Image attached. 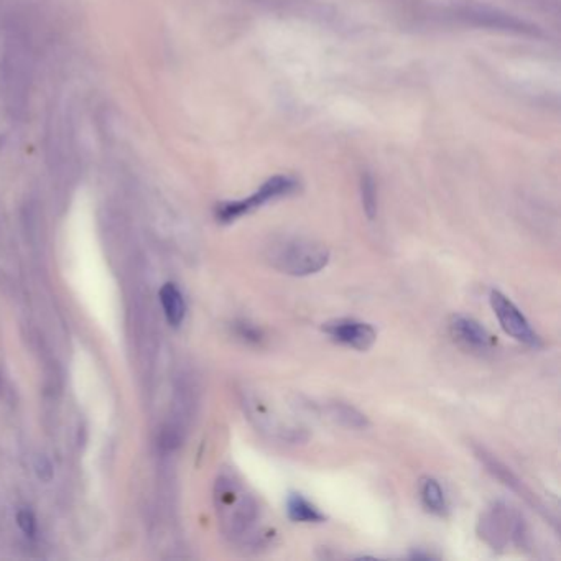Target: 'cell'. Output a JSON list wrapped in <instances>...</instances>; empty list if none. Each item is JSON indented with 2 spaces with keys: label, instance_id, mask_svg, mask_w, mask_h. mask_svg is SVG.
<instances>
[{
  "label": "cell",
  "instance_id": "cell-1",
  "mask_svg": "<svg viewBox=\"0 0 561 561\" xmlns=\"http://www.w3.org/2000/svg\"><path fill=\"white\" fill-rule=\"evenodd\" d=\"M215 497L225 539L242 550L266 548L274 531L262 525L259 499L247 489L244 482L233 474H223L216 482Z\"/></svg>",
  "mask_w": 561,
  "mask_h": 561
},
{
  "label": "cell",
  "instance_id": "cell-2",
  "mask_svg": "<svg viewBox=\"0 0 561 561\" xmlns=\"http://www.w3.org/2000/svg\"><path fill=\"white\" fill-rule=\"evenodd\" d=\"M267 262L278 272L292 276H315L329 264L327 245L305 237H284L267 245Z\"/></svg>",
  "mask_w": 561,
  "mask_h": 561
},
{
  "label": "cell",
  "instance_id": "cell-3",
  "mask_svg": "<svg viewBox=\"0 0 561 561\" xmlns=\"http://www.w3.org/2000/svg\"><path fill=\"white\" fill-rule=\"evenodd\" d=\"M478 535L492 550H502L509 543H515L519 548L531 547V531L523 517L504 502H496L480 515Z\"/></svg>",
  "mask_w": 561,
  "mask_h": 561
},
{
  "label": "cell",
  "instance_id": "cell-4",
  "mask_svg": "<svg viewBox=\"0 0 561 561\" xmlns=\"http://www.w3.org/2000/svg\"><path fill=\"white\" fill-rule=\"evenodd\" d=\"M298 190H300V182L296 180L295 176L276 174V176L268 178L266 183L260 184L259 190L251 196L219 204L216 208V217L223 225H231L237 219H241L242 216L249 215L255 209L262 208L264 204L276 201L278 198L290 196V194L296 193Z\"/></svg>",
  "mask_w": 561,
  "mask_h": 561
},
{
  "label": "cell",
  "instance_id": "cell-5",
  "mask_svg": "<svg viewBox=\"0 0 561 561\" xmlns=\"http://www.w3.org/2000/svg\"><path fill=\"white\" fill-rule=\"evenodd\" d=\"M453 19L463 25L486 30L506 31L517 35H537L539 30L529 21H522L507 12L497 11L486 5H461L453 9Z\"/></svg>",
  "mask_w": 561,
  "mask_h": 561
},
{
  "label": "cell",
  "instance_id": "cell-6",
  "mask_svg": "<svg viewBox=\"0 0 561 561\" xmlns=\"http://www.w3.org/2000/svg\"><path fill=\"white\" fill-rule=\"evenodd\" d=\"M244 408L257 431L264 433L267 437L280 439L284 443L305 441V429L286 423L285 420L280 419V415H276V412L255 394L252 395L249 394L247 397L244 395Z\"/></svg>",
  "mask_w": 561,
  "mask_h": 561
},
{
  "label": "cell",
  "instance_id": "cell-7",
  "mask_svg": "<svg viewBox=\"0 0 561 561\" xmlns=\"http://www.w3.org/2000/svg\"><path fill=\"white\" fill-rule=\"evenodd\" d=\"M489 300L494 315L497 317L500 327L509 336L533 349H540L543 346L541 337L531 327L529 319L523 317L521 310L514 305L507 296L500 293L499 290H492Z\"/></svg>",
  "mask_w": 561,
  "mask_h": 561
},
{
  "label": "cell",
  "instance_id": "cell-8",
  "mask_svg": "<svg viewBox=\"0 0 561 561\" xmlns=\"http://www.w3.org/2000/svg\"><path fill=\"white\" fill-rule=\"evenodd\" d=\"M323 331L335 343L343 346L353 347L356 351H368L374 346L378 333L376 329L364 321H357L353 318H339L327 321L323 325Z\"/></svg>",
  "mask_w": 561,
  "mask_h": 561
},
{
  "label": "cell",
  "instance_id": "cell-9",
  "mask_svg": "<svg viewBox=\"0 0 561 561\" xmlns=\"http://www.w3.org/2000/svg\"><path fill=\"white\" fill-rule=\"evenodd\" d=\"M449 333L459 346L474 353H486L494 344L488 329L480 327L476 319L464 315H455L449 319Z\"/></svg>",
  "mask_w": 561,
  "mask_h": 561
},
{
  "label": "cell",
  "instance_id": "cell-10",
  "mask_svg": "<svg viewBox=\"0 0 561 561\" xmlns=\"http://www.w3.org/2000/svg\"><path fill=\"white\" fill-rule=\"evenodd\" d=\"M476 455H478L480 463L488 468V471H489L494 478H497V480H499L504 486H507L509 489L517 492L521 497H523V500H525L527 504H531V507H535V509L541 512V514L545 512V507H543V504H541L540 500L537 499V496H535L507 466H504L500 461H497L492 455H489L486 449H476Z\"/></svg>",
  "mask_w": 561,
  "mask_h": 561
},
{
  "label": "cell",
  "instance_id": "cell-11",
  "mask_svg": "<svg viewBox=\"0 0 561 561\" xmlns=\"http://www.w3.org/2000/svg\"><path fill=\"white\" fill-rule=\"evenodd\" d=\"M286 514L290 521L298 523H323L327 522V515L318 509L315 504L305 499L302 494L292 492L286 497Z\"/></svg>",
  "mask_w": 561,
  "mask_h": 561
},
{
  "label": "cell",
  "instance_id": "cell-12",
  "mask_svg": "<svg viewBox=\"0 0 561 561\" xmlns=\"http://www.w3.org/2000/svg\"><path fill=\"white\" fill-rule=\"evenodd\" d=\"M325 413L327 419L333 420L336 425L349 429H366L369 420L362 412L344 402H333L325 405Z\"/></svg>",
  "mask_w": 561,
  "mask_h": 561
},
{
  "label": "cell",
  "instance_id": "cell-13",
  "mask_svg": "<svg viewBox=\"0 0 561 561\" xmlns=\"http://www.w3.org/2000/svg\"><path fill=\"white\" fill-rule=\"evenodd\" d=\"M420 499L425 509L435 515H445L448 512V500L445 490L441 489L438 480L435 478H421L420 480Z\"/></svg>",
  "mask_w": 561,
  "mask_h": 561
},
{
  "label": "cell",
  "instance_id": "cell-14",
  "mask_svg": "<svg viewBox=\"0 0 561 561\" xmlns=\"http://www.w3.org/2000/svg\"><path fill=\"white\" fill-rule=\"evenodd\" d=\"M160 303L164 306L165 317L168 319V323L174 327H180L186 315V306H184L182 292L174 284H166L160 290Z\"/></svg>",
  "mask_w": 561,
  "mask_h": 561
},
{
  "label": "cell",
  "instance_id": "cell-15",
  "mask_svg": "<svg viewBox=\"0 0 561 561\" xmlns=\"http://www.w3.org/2000/svg\"><path fill=\"white\" fill-rule=\"evenodd\" d=\"M361 201H362V209L372 221L378 216V183L374 180V176L366 172L361 174Z\"/></svg>",
  "mask_w": 561,
  "mask_h": 561
},
{
  "label": "cell",
  "instance_id": "cell-16",
  "mask_svg": "<svg viewBox=\"0 0 561 561\" xmlns=\"http://www.w3.org/2000/svg\"><path fill=\"white\" fill-rule=\"evenodd\" d=\"M234 333L237 337H241L244 343L249 344H260L264 341V333L260 327H255L249 321H237L234 323Z\"/></svg>",
  "mask_w": 561,
  "mask_h": 561
},
{
  "label": "cell",
  "instance_id": "cell-17",
  "mask_svg": "<svg viewBox=\"0 0 561 561\" xmlns=\"http://www.w3.org/2000/svg\"><path fill=\"white\" fill-rule=\"evenodd\" d=\"M17 522H19V527L25 535L33 537L37 533V521H35L30 510H21L17 515Z\"/></svg>",
  "mask_w": 561,
  "mask_h": 561
},
{
  "label": "cell",
  "instance_id": "cell-18",
  "mask_svg": "<svg viewBox=\"0 0 561 561\" xmlns=\"http://www.w3.org/2000/svg\"><path fill=\"white\" fill-rule=\"evenodd\" d=\"M35 471L38 474V478L45 482H50L53 480V466H51L50 459L45 456H38L35 461Z\"/></svg>",
  "mask_w": 561,
  "mask_h": 561
}]
</instances>
